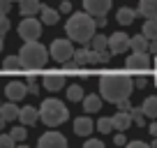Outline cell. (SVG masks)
Listing matches in <instances>:
<instances>
[{"instance_id": "25", "label": "cell", "mask_w": 157, "mask_h": 148, "mask_svg": "<svg viewBox=\"0 0 157 148\" xmlns=\"http://www.w3.org/2000/svg\"><path fill=\"white\" fill-rule=\"evenodd\" d=\"M90 53H93V51L90 49H76L74 51V63L78 65V67H83V65H90Z\"/></svg>"}, {"instance_id": "43", "label": "cell", "mask_w": 157, "mask_h": 148, "mask_svg": "<svg viewBox=\"0 0 157 148\" xmlns=\"http://www.w3.org/2000/svg\"><path fill=\"white\" fill-rule=\"evenodd\" d=\"M148 132H150L152 137H157V120H152V123L148 125Z\"/></svg>"}, {"instance_id": "47", "label": "cell", "mask_w": 157, "mask_h": 148, "mask_svg": "<svg viewBox=\"0 0 157 148\" xmlns=\"http://www.w3.org/2000/svg\"><path fill=\"white\" fill-rule=\"evenodd\" d=\"M0 51H2V35H0Z\"/></svg>"}, {"instance_id": "7", "label": "cell", "mask_w": 157, "mask_h": 148, "mask_svg": "<svg viewBox=\"0 0 157 148\" xmlns=\"http://www.w3.org/2000/svg\"><path fill=\"white\" fill-rule=\"evenodd\" d=\"M19 35H21V40H25V42L37 40L42 35V23L37 19H33V16H28V19H23L19 23Z\"/></svg>"}, {"instance_id": "45", "label": "cell", "mask_w": 157, "mask_h": 148, "mask_svg": "<svg viewBox=\"0 0 157 148\" xmlns=\"http://www.w3.org/2000/svg\"><path fill=\"white\" fill-rule=\"evenodd\" d=\"M95 21H97V28H104V25H106V19H104V16H95Z\"/></svg>"}, {"instance_id": "1", "label": "cell", "mask_w": 157, "mask_h": 148, "mask_svg": "<svg viewBox=\"0 0 157 148\" xmlns=\"http://www.w3.org/2000/svg\"><path fill=\"white\" fill-rule=\"evenodd\" d=\"M136 88L134 81L129 79V74H120V72H113V74H104L99 79V93L106 102L118 104L123 99H129L132 90Z\"/></svg>"}, {"instance_id": "34", "label": "cell", "mask_w": 157, "mask_h": 148, "mask_svg": "<svg viewBox=\"0 0 157 148\" xmlns=\"http://www.w3.org/2000/svg\"><path fill=\"white\" fill-rule=\"evenodd\" d=\"M28 93L39 95V86H37V81H35V76H28Z\"/></svg>"}, {"instance_id": "41", "label": "cell", "mask_w": 157, "mask_h": 148, "mask_svg": "<svg viewBox=\"0 0 157 148\" xmlns=\"http://www.w3.org/2000/svg\"><path fill=\"white\" fill-rule=\"evenodd\" d=\"M60 12H63V14H69V12H72V2H67V0H65L63 5H60Z\"/></svg>"}, {"instance_id": "21", "label": "cell", "mask_w": 157, "mask_h": 148, "mask_svg": "<svg viewBox=\"0 0 157 148\" xmlns=\"http://www.w3.org/2000/svg\"><path fill=\"white\" fill-rule=\"evenodd\" d=\"M90 51H93V53H90V65H106L109 60H111V53H113L111 49H102V51L90 49Z\"/></svg>"}, {"instance_id": "32", "label": "cell", "mask_w": 157, "mask_h": 148, "mask_svg": "<svg viewBox=\"0 0 157 148\" xmlns=\"http://www.w3.org/2000/svg\"><path fill=\"white\" fill-rule=\"evenodd\" d=\"M10 134H12V137H14V141H25V137H28V130H25V125L21 123L19 127L10 130Z\"/></svg>"}, {"instance_id": "6", "label": "cell", "mask_w": 157, "mask_h": 148, "mask_svg": "<svg viewBox=\"0 0 157 148\" xmlns=\"http://www.w3.org/2000/svg\"><path fill=\"white\" fill-rule=\"evenodd\" d=\"M125 67L132 72H146L150 69V51H132V56H127Z\"/></svg>"}, {"instance_id": "23", "label": "cell", "mask_w": 157, "mask_h": 148, "mask_svg": "<svg viewBox=\"0 0 157 148\" xmlns=\"http://www.w3.org/2000/svg\"><path fill=\"white\" fill-rule=\"evenodd\" d=\"M141 107H143V111H146V116H148L150 120H157V97H155V95L146 97Z\"/></svg>"}, {"instance_id": "36", "label": "cell", "mask_w": 157, "mask_h": 148, "mask_svg": "<svg viewBox=\"0 0 157 148\" xmlns=\"http://www.w3.org/2000/svg\"><path fill=\"white\" fill-rule=\"evenodd\" d=\"M83 148H104V141L102 139H88L83 143Z\"/></svg>"}, {"instance_id": "13", "label": "cell", "mask_w": 157, "mask_h": 148, "mask_svg": "<svg viewBox=\"0 0 157 148\" xmlns=\"http://www.w3.org/2000/svg\"><path fill=\"white\" fill-rule=\"evenodd\" d=\"M134 118H132V111H118L116 116H113V125H116L118 132H127L129 127H132Z\"/></svg>"}, {"instance_id": "39", "label": "cell", "mask_w": 157, "mask_h": 148, "mask_svg": "<svg viewBox=\"0 0 157 148\" xmlns=\"http://www.w3.org/2000/svg\"><path fill=\"white\" fill-rule=\"evenodd\" d=\"M113 143H118V146H125V143H127V139H125V132H118L116 137H113Z\"/></svg>"}, {"instance_id": "49", "label": "cell", "mask_w": 157, "mask_h": 148, "mask_svg": "<svg viewBox=\"0 0 157 148\" xmlns=\"http://www.w3.org/2000/svg\"><path fill=\"white\" fill-rule=\"evenodd\" d=\"M0 109H2V104H0Z\"/></svg>"}, {"instance_id": "29", "label": "cell", "mask_w": 157, "mask_h": 148, "mask_svg": "<svg viewBox=\"0 0 157 148\" xmlns=\"http://www.w3.org/2000/svg\"><path fill=\"white\" fill-rule=\"evenodd\" d=\"M90 46H93L95 51L109 49V37H106V35H95L93 40H90Z\"/></svg>"}, {"instance_id": "5", "label": "cell", "mask_w": 157, "mask_h": 148, "mask_svg": "<svg viewBox=\"0 0 157 148\" xmlns=\"http://www.w3.org/2000/svg\"><path fill=\"white\" fill-rule=\"evenodd\" d=\"M51 56H53V60L56 63H60V65H65L67 60H72L74 58V46H72V40H65V37H60V40H53L51 42Z\"/></svg>"}, {"instance_id": "30", "label": "cell", "mask_w": 157, "mask_h": 148, "mask_svg": "<svg viewBox=\"0 0 157 148\" xmlns=\"http://www.w3.org/2000/svg\"><path fill=\"white\" fill-rule=\"evenodd\" d=\"M111 130H116L113 118H99V120H97V132H99V134H109Z\"/></svg>"}, {"instance_id": "9", "label": "cell", "mask_w": 157, "mask_h": 148, "mask_svg": "<svg viewBox=\"0 0 157 148\" xmlns=\"http://www.w3.org/2000/svg\"><path fill=\"white\" fill-rule=\"evenodd\" d=\"M111 5H113V0H83V10L90 12L93 16H106Z\"/></svg>"}, {"instance_id": "24", "label": "cell", "mask_w": 157, "mask_h": 148, "mask_svg": "<svg viewBox=\"0 0 157 148\" xmlns=\"http://www.w3.org/2000/svg\"><path fill=\"white\" fill-rule=\"evenodd\" d=\"M148 46H150V40H148L146 35H134L132 42H129V49L132 51H148Z\"/></svg>"}, {"instance_id": "14", "label": "cell", "mask_w": 157, "mask_h": 148, "mask_svg": "<svg viewBox=\"0 0 157 148\" xmlns=\"http://www.w3.org/2000/svg\"><path fill=\"white\" fill-rule=\"evenodd\" d=\"M44 88L51 90V93H56V90L65 88V74H60V72L46 74V76H44Z\"/></svg>"}, {"instance_id": "12", "label": "cell", "mask_w": 157, "mask_h": 148, "mask_svg": "<svg viewBox=\"0 0 157 148\" xmlns=\"http://www.w3.org/2000/svg\"><path fill=\"white\" fill-rule=\"evenodd\" d=\"M95 130H97V123H93L90 116H78V118L74 120V132H76L78 137H90Z\"/></svg>"}, {"instance_id": "48", "label": "cell", "mask_w": 157, "mask_h": 148, "mask_svg": "<svg viewBox=\"0 0 157 148\" xmlns=\"http://www.w3.org/2000/svg\"><path fill=\"white\" fill-rule=\"evenodd\" d=\"M152 148H157V139H155V141H152Z\"/></svg>"}, {"instance_id": "38", "label": "cell", "mask_w": 157, "mask_h": 148, "mask_svg": "<svg viewBox=\"0 0 157 148\" xmlns=\"http://www.w3.org/2000/svg\"><path fill=\"white\" fill-rule=\"evenodd\" d=\"M118 111H132V102H129V99L118 102Z\"/></svg>"}, {"instance_id": "35", "label": "cell", "mask_w": 157, "mask_h": 148, "mask_svg": "<svg viewBox=\"0 0 157 148\" xmlns=\"http://www.w3.org/2000/svg\"><path fill=\"white\" fill-rule=\"evenodd\" d=\"M7 30H10V19L7 14H0V35H5Z\"/></svg>"}, {"instance_id": "44", "label": "cell", "mask_w": 157, "mask_h": 148, "mask_svg": "<svg viewBox=\"0 0 157 148\" xmlns=\"http://www.w3.org/2000/svg\"><path fill=\"white\" fill-rule=\"evenodd\" d=\"M148 51L157 56V40H150V46H148Z\"/></svg>"}, {"instance_id": "11", "label": "cell", "mask_w": 157, "mask_h": 148, "mask_svg": "<svg viewBox=\"0 0 157 148\" xmlns=\"http://www.w3.org/2000/svg\"><path fill=\"white\" fill-rule=\"evenodd\" d=\"M129 42H132V37H127L125 33H113L109 37V49L113 53H125L129 49Z\"/></svg>"}, {"instance_id": "27", "label": "cell", "mask_w": 157, "mask_h": 148, "mask_svg": "<svg viewBox=\"0 0 157 148\" xmlns=\"http://www.w3.org/2000/svg\"><path fill=\"white\" fill-rule=\"evenodd\" d=\"M143 35L148 40H157V19H146L143 23Z\"/></svg>"}, {"instance_id": "16", "label": "cell", "mask_w": 157, "mask_h": 148, "mask_svg": "<svg viewBox=\"0 0 157 148\" xmlns=\"http://www.w3.org/2000/svg\"><path fill=\"white\" fill-rule=\"evenodd\" d=\"M139 14L146 19H157V0H139Z\"/></svg>"}, {"instance_id": "8", "label": "cell", "mask_w": 157, "mask_h": 148, "mask_svg": "<svg viewBox=\"0 0 157 148\" xmlns=\"http://www.w3.org/2000/svg\"><path fill=\"white\" fill-rule=\"evenodd\" d=\"M37 143H39V148H65V146H67V139H65L60 132L51 130V132L42 134Z\"/></svg>"}, {"instance_id": "15", "label": "cell", "mask_w": 157, "mask_h": 148, "mask_svg": "<svg viewBox=\"0 0 157 148\" xmlns=\"http://www.w3.org/2000/svg\"><path fill=\"white\" fill-rule=\"evenodd\" d=\"M42 2L39 0H21V5H19V12L23 16H35V14H39L42 12Z\"/></svg>"}, {"instance_id": "20", "label": "cell", "mask_w": 157, "mask_h": 148, "mask_svg": "<svg viewBox=\"0 0 157 148\" xmlns=\"http://www.w3.org/2000/svg\"><path fill=\"white\" fill-rule=\"evenodd\" d=\"M102 99L99 95H86L83 97V109L88 111V114H97L99 109H102Z\"/></svg>"}, {"instance_id": "26", "label": "cell", "mask_w": 157, "mask_h": 148, "mask_svg": "<svg viewBox=\"0 0 157 148\" xmlns=\"http://www.w3.org/2000/svg\"><path fill=\"white\" fill-rule=\"evenodd\" d=\"M83 88H81V86L78 84H74V86H69L67 88V99L69 102H83Z\"/></svg>"}, {"instance_id": "3", "label": "cell", "mask_w": 157, "mask_h": 148, "mask_svg": "<svg viewBox=\"0 0 157 148\" xmlns=\"http://www.w3.org/2000/svg\"><path fill=\"white\" fill-rule=\"evenodd\" d=\"M49 53H51V51H46L44 44H39L37 40H33V42H25V44L21 46L19 58H21V65H23V69H30V72H35V69H42V67L46 65V60H49Z\"/></svg>"}, {"instance_id": "17", "label": "cell", "mask_w": 157, "mask_h": 148, "mask_svg": "<svg viewBox=\"0 0 157 148\" xmlns=\"http://www.w3.org/2000/svg\"><path fill=\"white\" fill-rule=\"evenodd\" d=\"M19 120L23 125H35L39 120V109H35V107H23L21 109V114H19Z\"/></svg>"}, {"instance_id": "46", "label": "cell", "mask_w": 157, "mask_h": 148, "mask_svg": "<svg viewBox=\"0 0 157 148\" xmlns=\"http://www.w3.org/2000/svg\"><path fill=\"white\" fill-rule=\"evenodd\" d=\"M5 123H7V120H5V116H2V114H0V130H2V127H5Z\"/></svg>"}, {"instance_id": "2", "label": "cell", "mask_w": 157, "mask_h": 148, "mask_svg": "<svg viewBox=\"0 0 157 148\" xmlns=\"http://www.w3.org/2000/svg\"><path fill=\"white\" fill-rule=\"evenodd\" d=\"M95 30H97V21L93 19L90 12H76L67 19L65 23V33L72 42H78V44H88L95 37Z\"/></svg>"}, {"instance_id": "33", "label": "cell", "mask_w": 157, "mask_h": 148, "mask_svg": "<svg viewBox=\"0 0 157 148\" xmlns=\"http://www.w3.org/2000/svg\"><path fill=\"white\" fill-rule=\"evenodd\" d=\"M14 137H12V134H0V148H12L14 146Z\"/></svg>"}, {"instance_id": "22", "label": "cell", "mask_w": 157, "mask_h": 148, "mask_svg": "<svg viewBox=\"0 0 157 148\" xmlns=\"http://www.w3.org/2000/svg\"><path fill=\"white\" fill-rule=\"evenodd\" d=\"M0 114L5 116V120H7V123H10V120H16V118H19L21 109L16 107V102H12V99H10V102H7V104H2V109H0Z\"/></svg>"}, {"instance_id": "19", "label": "cell", "mask_w": 157, "mask_h": 148, "mask_svg": "<svg viewBox=\"0 0 157 148\" xmlns=\"http://www.w3.org/2000/svg\"><path fill=\"white\" fill-rule=\"evenodd\" d=\"M39 19H42V23H46V25H56L58 23V19H60V12L58 10H51V7H42V12H39Z\"/></svg>"}, {"instance_id": "18", "label": "cell", "mask_w": 157, "mask_h": 148, "mask_svg": "<svg viewBox=\"0 0 157 148\" xmlns=\"http://www.w3.org/2000/svg\"><path fill=\"white\" fill-rule=\"evenodd\" d=\"M116 19H118V23H120V25H132L134 19H136V12H134L132 7H120L118 14H116Z\"/></svg>"}, {"instance_id": "42", "label": "cell", "mask_w": 157, "mask_h": 148, "mask_svg": "<svg viewBox=\"0 0 157 148\" xmlns=\"http://www.w3.org/2000/svg\"><path fill=\"white\" fill-rule=\"evenodd\" d=\"M134 86H136V88H146V86H148V79H146V76H141V79L134 81Z\"/></svg>"}, {"instance_id": "31", "label": "cell", "mask_w": 157, "mask_h": 148, "mask_svg": "<svg viewBox=\"0 0 157 148\" xmlns=\"http://www.w3.org/2000/svg\"><path fill=\"white\" fill-rule=\"evenodd\" d=\"M132 118H134V123L141 125V127L146 125V118H148V116H146V111H143V107H132Z\"/></svg>"}, {"instance_id": "37", "label": "cell", "mask_w": 157, "mask_h": 148, "mask_svg": "<svg viewBox=\"0 0 157 148\" xmlns=\"http://www.w3.org/2000/svg\"><path fill=\"white\" fill-rule=\"evenodd\" d=\"M12 10V0H0V14H7Z\"/></svg>"}, {"instance_id": "28", "label": "cell", "mask_w": 157, "mask_h": 148, "mask_svg": "<svg viewBox=\"0 0 157 148\" xmlns=\"http://www.w3.org/2000/svg\"><path fill=\"white\" fill-rule=\"evenodd\" d=\"M23 65H21V58L19 56H7L5 63H2V69L5 72H14V69H21Z\"/></svg>"}, {"instance_id": "4", "label": "cell", "mask_w": 157, "mask_h": 148, "mask_svg": "<svg viewBox=\"0 0 157 148\" xmlns=\"http://www.w3.org/2000/svg\"><path fill=\"white\" fill-rule=\"evenodd\" d=\"M67 118H69L67 107H65L60 99H56V97L44 99L42 107H39V120H42L44 125H49V127H58V125H63Z\"/></svg>"}, {"instance_id": "40", "label": "cell", "mask_w": 157, "mask_h": 148, "mask_svg": "<svg viewBox=\"0 0 157 148\" xmlns=\"http://www.w3.org/2000/svg\"><path fill=\"white\" fill-rule=\"evenodd\" d=\"M127 146H129V148H148V143H146V141H129Z\"/></svg>"}, {"instance_id": "10", "label": "cell", "mask_w": 157, "mask_h": 148, "mask_svg": "<svg viewBox=\"0 0 157 148\" xmlns=\"http://www.w3.org/2000/svg\"><path fill=\"white\" fill-rule=\"evenodd\" d=\"M5 95H7V99H12V102H21V99L28 95V84L10 81V84L5 86Z\"/></svg>"}]
</instances>
